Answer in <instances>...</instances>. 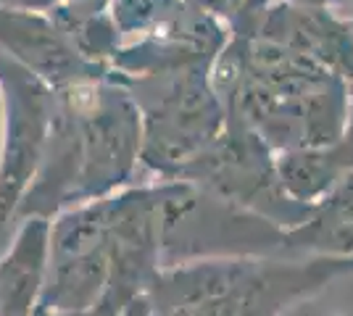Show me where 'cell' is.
<instances>
[{
  "instance_id": "1",
  "label": "cell",
  "mask_w": 353,
  "mask_h": 316,
  "mask_svg": "<svg viewBox=\"0 0 353 316\" xmlns=\"http://www.w3.org/2000/svg\"><path fill=\"white\" fill-rule=\"evenodd\" d=\"M211 85L227 116L250 127L274 153L332 145L345 135L351 85L256 32H230L211 66Z\"/></svg>"
},
{
  "instance_id": "2",
  "label": "cell",
  "mask_w": 353,
  "mask_h": 316,
  "mask_svg": "<svg viewBox=\"0 0 353 316\" xmlns=\"http://www.w3.org/2000/svg\"><path fill=\"white\" fill-rule=\"evenodd\" d=\"M353 277V258H214L163 269L148 293L153 316H282Z\"/></svg>"
},
{
  "instance_id": "3",
  "label": "cell",
  "mask_w": 353,
  "mask_h": 316,
  "mask_svg": "<svg viewBox=\"0 0 353 316\" xmlns=\"http://www.w3.org/2000/svg\"><path fill=\"white\" fill-rule=\"evenodd\" d=\"M117 79L132 92L143 119V182L179 180L182 169L206 151L227 124L224 103L211 85V66Z\"/></svg>"
},
{
  "instance_id": "4",
  "label": "cell",
  "mask_w": 353,
  "mask_h": 316,
  "mask_svg": "<svg viewBox=\"0 0 353 316\" xmlns=\"http://www.w3.org/2000/svg\"><path fill=\"white\" fill-rule=\"evenodd\" d=\"M163 269L214 258L295 256L288 232L192 182H156Z\"/></svg>"
},
{
  "instance_id": "5",
  "label": "cell",
  "mask_w": 353,
  "mask_h": 316,
  "mask_svg": "<svg viewBox=\"0 0 353 316\" xmlns=\"http://www.w3.org/2000/svg\"><path fill=\"white\" fill-rule=\"evenodd\" d=\"M53 92L72 108L79 127L82 174L74 206L103 200L143 182V119L132 92L117 76Z\"/></svg>"
},
{
  "instance_id": "6",
  "label": "cell",
  "mask_w": 353,
  "mask_h": 316,
  "mask_svg": "<svg viewBox=\"0 0 353 316\" xmlns=\"http://www.w3.org/2000/svg\"><path fill=\"white\" fill-rule=\"evenodd\" d=\"M182 182H192L214 196L253 211L272 224L293 232L314 213V206L298 203L280 180L277 153L243 121L230 119L221 135L182 169Z\"/></svg>"
},
{
  "instance_id": "7",
  "label": "cell",
  "mask_w": 353,
  "mask_h": 316,
  "mask_svg": "<svg viewBox=\"0 0 353 316\" xmlns=\"http://www.w3.org/2000/svg\"><path fill=\"white\" fill-rule=\"evenodd\" d=\"M111 280L108 198L82 203L50 222L48 274L37 311L82 316L95 314Z\"/></svg>"
},
{
  "instance_id": "8",
  "label": "cell",
  "mask_w": 353,
  "mask_h": 316,
  "mask_svg": "<svg viewBox=\"0 0 353 316\" xmlns=\"http://www.w3.org/2000/svg\"><path fill=\"white\" fill-rule=\"evenodd\" d=\"M0 87L6 101V135L0 156V235L16 222L21 198L27 196L43 161L56 95L40 76L0 53Z\"/></svg>"
},
{
  "instance_id": "9",
  "label": "cell",
  "mask_w": 353,
  "mask_h": 316,
  "mask_svg": "<svg viewBox=\"0 0 353 316\" xmlns=\"http://www.w3.org/2000/svg\"><path fill=\"white\" fill-rule=\"evenodd\" d=\"M108 238L111 280L95 316H121L132 303L148 298L163 271L156 182H137L108 198Z\"/></svg>"
},
{
  "instance_id": "10",
  "label": "cell",
  "mask_w": 353,
  "mask_h": 316,
  "mask_svg": "<svg viewBox=\"0 0 353 316\" xmlns=\"http://www.w3.org/2000/svg\"><path fill=\"white\" fill-rule=\"evenodd\" d=\"M0 53L40 76L50 90L114 76V72L90 63L50 14H21L0 8Z\"/></svg>"
},
{
  "instance_id": "11",
  "label": "cell",
  "mask_w": 353,
  "mask_h": 316,
  "mask_svg": "<svg viewBox=\"0 0 353 316\" xmlns=\"http://www.w3.org/2000/svg\"><path fill=\"white\" fill-rule=\"evenodd\" d=\"M256 34L322 63L353 87V27L330 6L277 0L261 19Z\"/></svg>"
},
{
  "instance_id": "12",
  "label": "cell",
  "mask_w": 353,
  "mask_h": 316,
  "mask_svg": "<svg viewBox=\"0 0 353 316\" xmlns=\"http://www.w3.org/2000/svg\"><path fill=\"white\" fill-rule=\"evenodd\" d=\"M48 219L16 224L14 240L0 256V316L37 314L48 274Z\"/></svg>"
},
{
  "instance_id": "13",
  "label": "cell",
  "mask_w": 353,
  "mask_h": 316,
  "mask_svg": "<svg viewBox=\"0 0 353 316\" xmlns=\"http://www.w3.org/2000/svg\"><path fill=\"white\" fill-rule=\"evenodd\" d=\"M277 169L298 203L316 206L353 174V143L343 135L332 145L277 153Z\"/></svg>"
},
{
  "instance_id": "14",
  "label": "cell",
  "mask_w": 353,
  "mask_h": 316,
  "mask_svg": "<svg viewBox=\"0 0 353 316\" xmlns=\"http://www.w3.org/2000/svg\"><path fill=\"white\" fill-rule=\"evenodd\" d=\"M295 256L353 258V174L314 206L303 227L288 232Z\"/></svg>"
},
{
  "instance_id": "15",
  "label": "cell",
  "mask_w": 353,
  "mask_h": 316,
  "mask_svg": "<svg viewBox=\"0 0 353 316\" xmlns=\"http://www.w3.org/2000/svg\"><path fill=\"white\" fill-rule=\"evenodd\" d=\"M108 11L121 34V45L161 37L185 27L198 8L185 0H108Z\"/></svg>"
},
{
  "instance_id": "16",
  "label": "cell",
  "mask_w": 353,
  "mask_h": 316,
  "mask_svg": "<svg viewBox=\"0 0 353 316\" xmlns=\"http://www.w3.org/2000/svg\"><path fill=\"white\" fill-rule=\"evenodd\" d=\"M50 16L56 19V24L69 34L74 48L90 63L114 72L111 63L121 48V34H119L108 8L105 11H77V8H69L61 3Z\"/></svg>"
},
{
  "instance_id": "17",
  "label": "cell",
  "mask_w": 353,
  "mask_h": 316,
  "mask_svg": "<svg viewBox=\"0 0 353 316\" xmlns=\"http://www.w3.org/2000/svg\"><path fill=\"white\" fill-rule=\"evenodd\" d=\"M185 3L219 19L230 32H259L261 19L277 0H185Z\"/></svg>"
},
{
  "instance_id": "18",
  "label": "cell",
  "mask_w": 353,
  "mask_h": 316,
  "mask_svg": "<svg viewBox=\"0 0 353 316\" xmlns=\"http://www.w3.org/2000/svg\"><path fill=\"white\" fill-rule=\"evenodd\" d=\"M63 0H0L3 11H21V14H53Z\"/></svg>"
},
{
  "instance_id": "19",
  "label": "cell",
  "mask_w": 353,
  "mask_h": 316,
  "mask_svg": "<svg viewBox=\"0 0 353 316\" xmlns=\"http://www.w3.org/2000/svg\"><path fill=\"white\" fill-rule=\"evenodd\" d=\"M282 316H343V314H338V311H324V308L314 306L311 301H306V303H298V306H293L288 314H282Z\"/></svg>"
},
{
  "instance_id": "20",
  "label": "cell",
  "mask_w": 353,
  "mask_h": 316,
  "mask_svg": "<svg viewBox=\"0 0 353 316\" xmlns=\"http://www.w3.org/2000/svg\"><path fill=\"white\" fill-rule=\"evenodd\" d=\"M121 316H150V303H148V298H143V301L132 303Z\"/></svg>"
},
{
  "instance_id": "21",
  "label": "cell",
  "mask_w": 353,
  "mask_h": 316,
  "mask_svg": "<svg viewBox=\"0 0 353 316\" xmlns=\"http://www.w3.org/2000/svg\"><path fill=\"white\" fill-rule=\"evenodd\" d=\"M3 135H6V101H3V87H0V156H3Z\"/></svg>"
},
{
  "instance_id": "22",
  "label": "cell",
  "mask_w": 353,
  "mask_h": 316,
  "mask_svg": "<svg viewBox=\"0 0 353 316\" xmlns=\"http://www.w3.org/2000/svg\"><path fill=\"white\" fill-rule=\"evenodd\" d=\"M288 3H298V6H330V0H288Z\"/></svg>"
},
{
  "instance_id": "23",
  "label": "cell",
  "mask_w": 353,
  "mask_h": 316,
  "mask_svg": "<svg viewBox=\"0 0 353 316\" xmlns=\"http://www.w3.org/2000/svg\"><path fill=\"white\" fill-rule=\"evenodd\" d=\"M353 0H330V8L335 11V8H340V6H351Z\"/></svg>"
},
{
  "instance_id": "24",
  "label": "cell",
  "mask_w": 353,
  "mask_h": 316,
  "mask_svg": "<svg viewBox=\"0 0 353 316\" xmlns=\"http://www.w3.org/2000/svg\"><path fill=\"white\" fill-rule=\"evenodd\" d=\"M34 316H66V314H48V311H37ZM82 316H95V314H82Z\"/></svg>"
},
{
  "instance_id": "25",
  "label": "cell",
  "mask_w": 353,
  "mask_h": 316,
  "mask_svg": "<svg viewBox=\"0 0 353 316\" xmlns=\"http://www.w3.org/2000/svg\"><path fill=\"white\" fill-rule=\"evenodd\" d=\"M351 27H353V19H351Z\"/></svg>"
},
{
  "instance_id": "26",
  "label": "cell",
  "mask_w": 353,
  "mask_h": 316,
  "mask_svg": "<svg viewBox=\"0 0 353 316\" xmlns=\"http://www.w3.org/2000/svg\"><path fill=\"white\" fill-rule=\"evenodd\" d=\"M150 316H153V314H150Z\"/></svg>"
}]
</instances>
